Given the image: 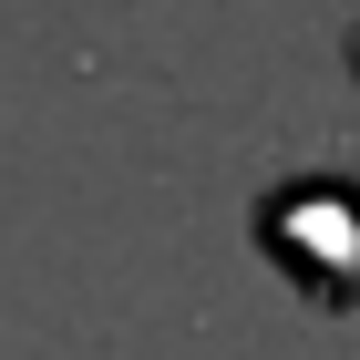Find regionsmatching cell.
I'll return each mask as SVG.
<instances>
[{
  "instance_id": "obj_1",
  "label": "cell",
  "mask_w": 360,
  "mask_h": 360,
  "mask_svg": "<svg viewBox=\"0 0 360 360\" xmlns=\"http://www.w3.org/2000/svg\"><path fill=\"white\" fill-rule=\"evenodd\" d=\"M257 248L299 278L309 299L350 309L360 299V186L350 175H299L257 206Z\"/></svg>"
}]
</instances>
